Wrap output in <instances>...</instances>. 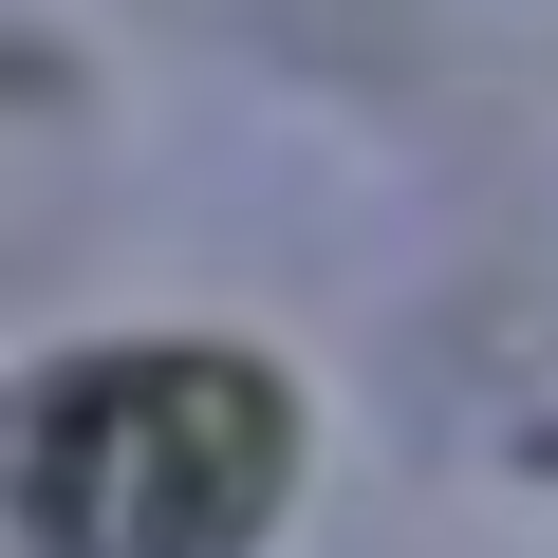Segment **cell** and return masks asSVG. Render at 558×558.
Listing matches in <instances>:
<instances>
[{
  "label": "cell",
  "instance_id": "1",
  "mask_svg": "<svg viewBox=\"0 0 558 558\" xmlns=\"http://www.w3.org/2000/svg\"><path fill=\"white\" fill-rule=\"evenodd\" d=\"M279 502V391L242 354H94L20 410V521L75 558H223Z\"/></svg>",
  "mask_w": 558,
  "mask_h": 558
}]
</instances>
